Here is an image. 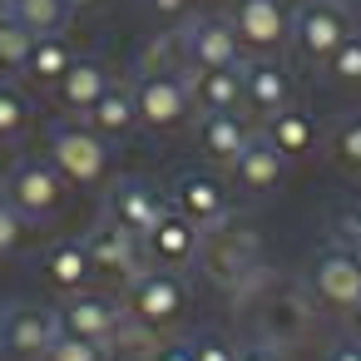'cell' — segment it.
<instances>
[{
  "label": "cell",
  "instance_id": "6da1fadb",
  "mask_svg": "<svg viewBox=\"0 0 361 361\" xmlns=\"http://www.w3.org/2000/svg\"><path fill=\"white\" fill-rule=\"evenodd\" d=\"M169 55H173V40L149 45L139 75L129 80L134 85V104H139V129H149V134H173V129H183L198 114L193 94H188V70L183 65L173 70Z\"/></svg>",
  "mask_w": 361,
  "mask_h": 361
},
{
  "label": "cell",
  "instance_id": "7a4b0ae2",
  "mask_svg": "<svg viewBox=\"0 0 361 361\" xmlns=\"http://www.w3.org/2000/svg\"><path fill=\"white\" fill-rule=\"evenodd\" d=\"M45 159L60 169V178L70 188H99L109 178V139H99L85 119L55 124L50 144H45Z\"/></svg>",
  "mask_w": 361,
  "mask_h": 361
},
{
  "label": "cell",
  "instance_id": "3957f363",
  "mask_svg": "<svg viewBox=\"0 0 361 361\" xmlns=\"http://www.w3.org/2000/svg\"><path fill=\"white\" fill-rule=\"evenodd\" d=\"M173 55L188 75L198 70H238L247 55L233 35V20L228 16H188L173 35Z\"/></svg>",
  "mask_w": 361,
  "mask_h": 361
},
{
  "label": "cell",
  "instance_id": "277c9868",
  "mask_svg": "<svg viewBox=\"0 0 361 361\" xmlns=\"http://www.w3.org/2000/svg\"><path fill=\"white\" fill-rule=\"evenodd\" d=\"M0 193L11 198V208L25 218V223H50L65 213V198H70V183L60 178V169L50 159H20L6 183H0Z\"/></svg>",
  "mask_w": 361,
  "mask_h": 361
},
{
  "label": "cell",
  "instance_id": "5b68a950",
  "mask_svg": "<svg viewBox=\"0 0 361 361\" xmlns=\"http://www.w3.org/2000/svg\"><path fill=\"white\" fill-rule=\"evenodd\" d=\"M351 35V16L341 0H302V6L292 11V35L287 45L297 50V60L307 65H326L331 50Z\"/></svg>",
  "mask_w": 361,
  "mask_h": 361
},
{
  "label": "cell",
  "instance_id": "8992f818",
  "mask_svg": "<svg viewBox=\"0 0 361 361\" xmlns=\"http://www.w3.org/2000/svg\"><path fill=\"white\" fill-rule=\"evenodd\" d=\"M124 307H129V317L139 322V326H173L178 317H183V307H188V292H183V282L169 272V267H144L134 282H129V292H124Z\"/></svg>",
  "mask_w": 361,
  "mask_h": 361
},
{
  "label": "cell",
  "instance_id": "52a82bcc",
  "mask_svg": "<svg viewBox=\"0 0 361 361\" xmlns=\"http://www.w3.org/2000/svg\"><path fill=\"white\" fill-rule=\"evenodd\" d=\"M233 35L243 45V55H277L292 35V11L287 0H233Z\"/></svg>",
  "mask_w": 361,
  "mask_h": 361
},
{
  "label": "cell",
  "instance_id": "ba28073f",
  "mask_svg": "<svg viewBox=\"0 0 361 361\" xmlns=\"http://www.w3.org/2000/svg\"><path fill=\"white\" fill-rule=\"evenodd\" d=\"M85 247H90V262H94V272L99 277H109V282H134L144 267H154L149 262V252H144V238H134L129 228H119L114 218H104L90 238H85Z\"/></svg>",
  "mask_w": 361,
  "mask_h": 361
},
{
  "label": "cell",
  "instance_id": "9c48e42d",
  "mask_svg": "<svg viewBox=\"0 0 361 361\" xmlns=\"http://www.w3.org/2000/svg\"><path fill=\"white\" fill-rule=\"evenodd\" d=\"M169 208H173V213H183L198 233H208V228L228 223L233 198H228V183H223V178H213V173H198V169H193V173H178Z\"/></svg>",
  "mask_w": 361,
  "mask_h": 361
},
{
  "label": "cell",
  "instance_id": "30bf717a",
  "mask_svg": "<svg viewBox=\"0 0 361 361\" xmlns=\"http://www.w3.org/2000/svg\"><path fill=\"white\" fill-rule=\"evenodd\" d=\"M312 292L322 307H336V312H351L361 302V252H346V247H326L317 252L312 262Z\"/></svg>",
  "mask_w": 361,
  "mask_h": 361
},
{
  "label": "cell",
  "instance_id": "8fae6325",
  "mask_svg": "<svg viewBox=\"0 0 361 361\" xmlns=\"http://www.w3.org/2000/svg\"><path fill=\"white\" fill-rule=\"evenodd\" d=\"M0 336H6V351L20 361H45L50 341L60 336V312L45 307H6L0 312Z\"/></svg>",
  "mask_w": 361,
  "mask_h": 361
},
{
  "label": "cell",
  "instance_id": "7c38bea8",
  "mask_svg": "<svg viewBox=\"0 0 361 361\" xmlns=\"http://www.w3.org/2000/svg\"><path fill=\"white\" fill-rule=\"evenodd\" d=\"M243 109L247 114H257V119H272V114H282L287 104H292V75L277 65V60H267V55H247L243 60Z\"/></svg>",
  "mask_w": 361,
  "mask_h": 361
},
{
  "label": "cell",
  "instance_id": "4fadbf2b",
  "mask_svg": "<svg viewBox=\"0 0 361 361\" xmlns=\"http://www.w3.org/2000/svg\"><path fill=\"white\" fill-rule=\"evenodd\" d=\"M164 213H169V203H164L159 188L144 183V178H119V183L109 188V218H114L119 228H129L134 238H144Z\"/></svg>",
  "mask_w": 361,
  "mask_h": 361
},
{
  "label": "cell",
  "instance_id": "5bb4252c",
  "mask_svg": "<svg viewBox=\"0 0 361 361\" xmlns=\"http://www.w3.org/2000/svg\"><path fill=\"white\" fill-rule=\"evenodd\" d=\"M198 238H203V233H198L183 213L169 208V213L144 233V252H149L154 267H169V272H173V267H183V262L198 257Z\"/></svg>",
  "mask_w": 361,
  "mask_h": 361
},
{
  "label": "cell",
  "instance_id": "9a60e30c",
  "mask_svg": "<svg viewBox=\"0 0 361 361\" xmlns=\"http://www.w3.org/2000/svg\"><path fill=\"white\" fill-rule=\"evenodd\" d=\"M60 326L75 331V336H90V341H104L109 346L119 336V307L109 297H99V292H75L60 307Z\"/></svg>",
  "mask_w": 361,
  "mask_h": 361
},
{
  "label": "cell",
  "instance_id": "2e32d148",
  "mask_svg": "<svg viewBox=\"0 0 361 361\" xmlns=\"http://www.w3.org/2000/svg\"><path fill=\"white\" fill-rule=\"evenodd\" d=\"M109 85H114V75H109L104 60H94V55H75V65L55 80V99H60V109H70V114L85 119V109H90Z\"/></svg>",
  "mask_w": 361,
  "mask_h": 361
},
{
  "label": "cell",
  "instance_id": "e0dca14e",
  "mask_svg": "<svg viewBox=\"0 0 361 361\" xmlns=\"http://www.w3.org/2000/svg\"><path fill=\"white\" fill-rule=\"evenodd\" d=\"M85 124L99 134V139H109V144H119V139H129L134 129H139V104H134V85H124V80H114L90 109H85Z\"/></svg>",
  "mask_w": 361,
  "mask_h": 361
},
{
  "label": "cell",
  "instance_id": "ac0fdd59",
  "mask_svg": "<svg viewBox=\"0 0 361 361\" xmlns=\"http://www.w3.org/2000/svg\"><path fill=\"white\" fill-rule=\"evenodd\" d=\"M228 169H233V178H238V188H243V193H272V188L282 183V173H287V159L272 149V139H267V134H252V139H247V149H243Z\"/></svg>",
  "mask_w": 361,
  "mask_h": 361
},
{
  "label": "cell",
  "instance_id": "d6986e66",
  "mask_svg": "<svg viewBox=\"0 0 361 361\" xmlns=\"http://www.w3.org/2000/svg\"><path fill=\"white\" fill-rule=\"evenodd\" d=\"M238 70H198V75H188L193 109L198 114H243V75Z\"/></svg>",
  "mask_w": 361,
  "mask_h": 361
},
{
  "label": "cell",
  "instance_id": "ffe728a7",
  "mask_svg": "<svg viewBox=\"0 0 361 361\" xmlns=\"http://www.w3.org/2000/svg\"><path fill=\"white\" fill-rule=\"evenodd\" d=\"M247 139H252V129L243 114H198V149L213 164H233L247 149Z\"/></svg>",
  "mask_w": 361,
  "mask_h": 361
},
{
  "label": "cell",
  "instance_id": "44dd1931",
  "mask_svg": "<svg viewBox=\"0 0 361 361\" xmlns=\"http://www.w3.org/2000/svg\"><path fill=\"white\" fill-rule=\"evenodd\" d=\"M40 272H45V282H50L55 292L75 297V292L90 287L94 262H90V247H85V243H55V247L45 252V262H40Z\"/></svg>",
  "mask_w": 361,
  "mask_h": 361
},
{
  "label": "cell",
  "instance_id": "7402d4cb",
  "mask_svg": "<svg viewBox=\"0 0 361 361\" xmlns=\"http://www.w3.org/2000/svg\"><path fill=\"white\" fill-rule=\"evenodd\" d=\"M267 139H272V149L282 154V159H307L312 149H317V119L307 114V109H297V104H287L282 114H272L267 119V129H262Z\"/></svg>",
  "mask_w": 361,
  "mask_h": 361
},
{
  "label": "cell",
  "instance_id": "603a6c76",
  "mask_svg": "<svg viewBox=\"0 0 361 361\" xmlns=\"http://www.w3.org/2000/svg\"><path fill=\"white\" fill-rule=\"evenodd\" d=\"M6 11H11V20L25 25L35 40H40V35H60L65 20L75 16L65 0H6Z\"/></svg>",
  "mask_w": 361,
  "mask_h": 361
},
{
  "label": "cell",
  "instance_id": "cb8c5ba5",
  "mask_svg": "<svg viewBox=\"0 0 361 361\" xmlns=\"http://www.w3.org/2000/svg\"><path fill=\"white\" fill-rule=\"evenodd\" d=\"M70 65H75V50H70V40H60V35H40L20 75H25V80H35V85H50V90H55V80H60Z\"/></svg>",
  "mask_w": 361,
  "mask_h": 361
},
{
  "label": "cell",
  "instance_id": "d4e9b609",
  "mask_svg": "<svg viewBox=\"0 0 361 361\" xmlns=\"http://www.w3.org/2000/svg\"><path fill=\"white\" fill-rule=\"evenodd\" d=\"M25 129H30V99H25V90L11 85V80H0V144L25 139Z\"/></svg>",
  "mask_w": 361,
  "mask_h": 361
},
{
  "label": "cell",
  "instance_id": "484cf974",
  "mask_svg": "<svg viewBox=\"0 0 361 361\" xmlns=\"http://www.w3.org/2000/svg\"><path fill=\"white\" fill-rule=\"evenodd\" d=\"M326 149H331V164H336V169L361 173V114L336 119V129L326 134Z\"/></svg>",
  "mask_w": 361,
  "mask_h": 361
},
{
  "label": "cell",
  "instance_id": "4316f807",
  "mask_svg": "<svg viewBox=\"0 0 361 361\" xmlns=\"http://www.w3.org/2000/svg\"><path fill=\"white\" fill-rule=\"evenodd\" d=\"M30 50H35V35L6 16V20H0V75H20Z\"/></svg>",
  "mask_w": 361,
  "mask_h": 361
},
{
  "label": "cell",
  "instance_id": "83f0119b",
  "mask_svg": "<svg viewBox=\"0 0 361 361\" xmlns=\"http://www.w3.org/2000/svg\"><path fill=\"white\" fill-rule=\"evenodd\" d=\"M322 70H326L331 85H361V30H351V35L331 50V60H326Z\"/></svg>",
  "mask_w": 361,
  "mask_h": 361
},
{
  "label": "cell",
  "instance_id": "f1b7e54d",
  "mask_svg": "<svg viewBox=\"0 0 361 361\" xmlns=\"http://www.w3.org/2000/svg\"><path fill=\"white\" fill-rule=\"evenodd\" d=\"M45 361H109V346L104 341H90V336H75L60 326V336L50 341Z\"/></svg>",
  "mask_w": 361,
  "mask_h": 361
},
{
  "label": "cell",
  "instance_id": "f546056e",
  "mask_svg": "<svg viewBox=\"0 0 361 361\" xmlns=\"http://www.w3.org/2000/svg\"><path fill=\"white\" fill-rule=\"evenodd\" d=\"M25 233H30V223L11 208V198L0 193V257H16L20 252V243H25Z\"/></svg>",
  "mask_w": 361,
  "mask_h": 361
},
{
  "label": "cell",
  "instance_id": "4dcf8cb0",
  "mask_svg": "<svg viewBox=\"0 0 361 361\" xmlns=\"http://www.w3.org/2000/svg\"><path fill=\"white\" fill-rule=\"evenodd\" d=\"M188 351H193V361H238V346L228 336H218V331H203Z\"/></svg>",
  "mask_w": 361,
  "mask_h": 361
},
{
  "label": "cell",
  "instance_id": "1f68e13d",
  "mask_svg": "<svg viewBox=\"0 0 361 361\" xmlns=\"http://www.w3.org/2000/svg\"><path fill=\"white\" fill-rule=\"evenodd\" d=\"M193 6H198V0H144V11L154 20H188Z\"/></svg>",
  "mask_w": 361,
  "mask_h": 361
},
{
  "label": "cell",
  "instance_id": "d6a6232c",
  "mask_svg": "<svg viewBox=\"0 0 361 361\" xmlns=\"http://www.w3.org/2000/svg\"><path fill=\"white\" fill-rule=\"evenodd\" d=\"M326 361H361V336H341V341H331Z\"/></svg>",
  "mask_w": 361,
  "mask_h": 361
},
{
  "label": "cell",
  "instance_id": "836d02e7",
  "mask_svg": "<svg viewBox=\"0 0 361 361\" xmlns=\"http://www.w3.org/2000/svg\"><path fill=\"white\" fill-rule=\"evenodd\" d=\"M149 361H193V351H188V346H159Z\"/></svg>",
  "mask_w": 361,
  "mask_h": 361
},
{
  "label": "cell",
  "instance_id": "e575fe53",
  "mask_svg": "<svg viewBox=\"0 0 361 361\" xmlns=\"http://www.w3.org/2000/svg\"><path fill=\"white\" fill-rule=\"evenodd\" d=\"M238 361H282V356H277L272 346H243V351H238Z\"/></svg>",
  "mask_w": 361,
  "mask_h": 361
},
{
  "label": "cell",
  "instance_id": "d590c367",
  "mask_svg": "<svg viewBox=\"0 0 361 361\" xmlns=\"http://www.w3.org/2000/svg\"><path fill=\"white\" fill-rule=\"evenodd\" d=\"M70 11H94V6H104V0H65Z\"/></svg>",
  "mask_w": 361,
  "mask_h": 361
},
{
  "label": "cell",
  "instance_id": "8d00e7d4",
  "mask_svg": "<svg viewBox=\"0 0 361 361\" xmlns=\"http://www.w3.org/2000/svg\"><path fill=\"white\" fill-rule=\"evenodd\" d=\"M351 322H356V336H361V302L351 307Z\"/></svg>",
  "mask_w": 361,
  "mask_h": 361
},
{
  "label": "cell",
  "instance_id": "74e56055",
  "mask_svg": "<svg viewBox=\"0 0 361 361\" xmlns=\"http://www.w3.org/2000/svg\"><path fill=\"white\" fill-rule=\"evenodd\" d=\"M6 16H11V11H6V0H0V20H6Z\"/></svg>",
  "mask_w": 361,
  "mask_h": 361
},
{
  "label": "cell",
  "instance_id": "f35d334b",
  "mask_svg": "<svg viewBox=\"0 0 361 361\" xmlns=\"http://www.w3.org/2000/svg\"><path fill=\"white\" fill-rule=\"evenodd\" d=\"M0 351H6V336H0Z\"/></svg>",
  "mask_w": 361,
  "mask_h": 361
}]
</instances>
